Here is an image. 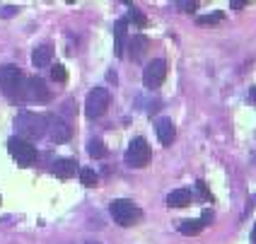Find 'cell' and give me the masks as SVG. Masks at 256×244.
I'll return each instance as SVG.
<instances>
[{
    "label": "cell",
    "instance_id": "ba28073f",
    "mask_svg": "<svg viewBox=\"0 0 256 244\" xmlns=\"http://www.w3.org/2000/svg\"><path fill=\"white\" fill-rule=\"evenodd\" d=\"M24 92H22V97L29 102H48L51 100V92H48V87L44 82L39 75H34V78H29L27 82H24Z\"/></svg>",
    "mask_w": 256,
    "mask_h": 244
},
{
    "label": "cell",
    "instance_id": "ac0fdd59",
    "mask_svg": "<svg viewBox=\"0 0 256 244\" xmlns=\"http://www.w3.org/2000/svg\"><path fill=\"white\" fill-rule=\"evenodd\" d=\"M97 182H100V176H97L94 170H90V167H82V170H80V184H85L87 188H92V186H97Z\"/></svg>",
    "mask_w": 256,
    "mask_h": 244
},
{
    "label": "cell",
    "instance_id": "44dd1931",
    "mask_svg": "<svg viewBox=\"0 0 256 244\" xmlns=\"http://www.w3.org/2000/svg\"><path fill=\"white\" fill-rule=\"evenodd\" d=\"M215 22H222V12L203 14V17H198V24H215Z\"/></svg>",
    "mask_w": 256,
    "mask_h": 244
},
{
    "label": "cell",
    "instance_id": "4fadbf2b",
    "mask_svg": "<svg viewBox=\"0 0 256 244\" xmlns=\"http://www.w3.org/2000/svg\"><path fill=\"white\" fill-rule=\"evenodd\" d=\"M75 172H78V162L75 160L63 158L54 162V174L58 179H70V176H75Z\"/></svg>",
    "mask_w": 256,
    "mask_h": 244
},
{
    "label": "cell",
    "instance_id": "6da1fadb",
    "mask_svg": "<svg viewBox=\"0 0 256 244\" xmlns=\"http://www.w3.org/2000/svg\"><path fill=\"white\" fill-rule=\"evenodd\" d=\"M14 126H17V130H20L17 138H22V140H27V143L29 140H39L44 133L48 130V116L24 112V114L17 116Z\"/></svg>",
    "mask_w": 256,
    "mask_h": 244
},
{
    "label": "cell",
    "instance_id": "603a6c76",
    "mask_svg": "<svg viewBox=\"0 0 256 244\" xmlns=\"http://www.w3.org/2000/svg\"><path fill=\"white\" fill-rule=\"evenodd\" d=\"M213 220H215L213 210H203V216H200V225H210Z\"/></svg>",
    "mask_w": 256,
    "mask_h": 244
},
{
    "label": "cell",
    "instance_id": "7c38bea8",
    "mask_svg": "<svg viewBox=\"0 0 256 244\" xmlns=\"http://www.w3.org/2000/svg\"><path fill=\"white\" fill-rule=\"evenodd\" d=\"M51 58H54V46H51V44H42V46L34 48L32 63H34V68H46V66L51 63Z\"/></svg>",
    "mask_w": 256,
    "mask_h": 244
},
{
    "label": "cell",
    "instance_id": "83f0119b",
    "mask_svg": "<svg viewBox=\"0 0 256 244\" xmlns=\"http://www.w3.org/2000/svg\"><path fill=\"white\" fill-rule=\"evenodd\" d=\"M252 242L256 244V225H254V230H252Z\"/></svg>",
    "mask_w": 256,
    "mask_h": 244
},
{
    "label": "cell",
    "instance_id": "484cf974",
    "mask_svg": "<svg viewBox=\"0 0 256 244\" xmlns=\"http://www.w3.org/2000/svg\"><path fill=\"white\" fill-rule=\"evenodd\" d=\"M244 5H246L244 0H232V2H230V8H232V10H242Z\"/></svg>",
    "mask_w": 256,
    "mask_h": 244
},
{
    "label": "cell",
    "instance_id": "8fae6325",
    "mask_svg": "<svg viewBox=\"0 0 256 244\" xmlns=\"http://www.w3.org/2000/svg\"><path fill=\"white\" fill-rule=\"evenodd\" d=\"M126 29H128V20H118L114 24V54L118 58L126 54Z\"/></svg>",
    "mask_w": 256,
    "mask_h": 244
},
{
    "label": "cell",
    "instance_id": "7a4b0ae2",
    "mask_svg": "<svg viewBox=\"0 0 256 244\" xmlns=\"http://www.w3.org/2000/svg\"><path fill=\"white\" fill-rule=\"evenodd\" d=\"M0 90L8 100H20L24 92V78L17 66H5L0 68Z\"/></svg>",
    "mask_w": 256,
    "mask_h": 244
},
{
    "label": "cell",
    "instance_id": "d6986e66",
    "mask_svg": "<svg viewBox=\"0 0 256 244\" xmlns=\"http://www.w3.org/2000/svg\"><path fill=\"white\" fill-rule=\"evenodd\" d=\"M126 20H130V22H133V24H138V27H148V17H145L138 8H130Z\"/></svg>",
    "mask_w": 256,
    "mask_h": 244
},
{
    "label": "cell",
    "instance_id": "4316f807",
    "mask_svg": "<svg viewBox=\"0 0 256 244\" xmlns=\"http://www.w3.org/2000/svg\"><path fill=\"white\" fill-rule=\"evenodd\" d=\"M249 100H252V102H254V104H256V85L252 87V90H249Z\"/></svg>",
    "mask_w": 256,
    "mask_h": 244
},
{
    "label": "cell",
    "instance_id": "52a82bcc",
    "mask_svg": "<svg viewBox=\"0 0 256 244\" xmlns=\"http://www.w3.org/2000/svg\"><path fill=\"white\" fill-rule=\"evenodd\" d=\"M164 78H167V60L155 58L142 70V85L148 87V90H157V87L164 82Z\"/></svg>",
    "mask_w": 256,
    "mask_h": 244
},
{
    "label": "cell",
    "instance_id": "d4e9b609",
    "mask_svg": "<svg viewBox=\"0 0 256 244\" xmlns=\"http://www.w3.org/2000/svg\"><path fill=\"white\" fill-rule=\"evenodd\" d=\"M182 8H184V12H194L198 8V2H182Z\"/></svg>",
    "mask_w": 256,
    "mask_h": 244
},
{
    "label": "cell",
    "instance_id": "8992f818",
    "mask_svg": "<svg viewBox=\"0 0 256 244\" xmlns=\"http://www.w3.org/2000/svg\"><path fill=\"white\" fill-rule=\"evenodd\" d=\"M150 158H152V150H150L148 140H145V138H133L126 150L128 167H138V170H140V167H145V164L150 162Z\"/></svg>",
    "mask_w": 256,
    "mask_h": 244
},
{
    "label": "cell",
    "instance_id": "2e32d148",
    "mask_svg": "<svg viewBox=\"0 0 256 244\" xmlns=\"http://www.w3.org/2000/svg\"><path fill=\"white\" fill-rule=\"evenodd\" d=\"M87 155H90V158H94V160L106 158V145L102 143L100 138H92V140L87 143Z\"/></svg>",
    "mask_w": 256,
    "mask_h": 244
},
{
    "label": "cell",
    "instance_id": "3957f363",
    "mask_svg": "<svg viewBox=\"0 0 256 244\" xmlns=\"http://www.w3.org/2000/svg\"><path fill=\"white\" fill-rule=\"evenodd\" d=\"M109 210H112V218H114L121 228H130V225H136L142 218V210L133 201H128V198H116V201H112V208H109Z\"/></svg>",
    "mask_w": 256,
    "mask_h": 244
},
{
    "label": "cell",
    "instance_id": "9c48e42d",
    "mask_svg": "<svg viewBox=\"0 0 256 244\" xmlns=\"http://www.w3.org/2000/svg\"><path fill=\"white\" fill-rule=\"evenodd\" d=\"M48 130H51V140L54 143H68L72 136V128L58 116H48Z\"/></svg>",
    "mask_w": 256,
    "mask_h": 244
},
{
    "label": "cell",
    "instance_id": "cb8c5ba5",
    "mask_svg": "<svg viewBox=\"0 0 256 244\" xmlns=\"http://www.w3.org/2000/svg\"><path fill=\"white\" fill-rule=\"evenodd\" d=\"M14 12H17V8H14V5H8V8H2V10H0L2 17H12Z\"/></svg>",
    "mask_w": 256,
    "mask_h": 244
},
{
    "label": "cell",
    "instance_id": "9a60e30c",
    "mask_svg": "<svg viewBox=\"0 0 256 244\" xmlns=\"http://www.w3.org/2000/svg\"><path fill=\"white\" fill-rule=\"evenodd\" d=\"M148 46H150V39H148V36H142V34L133 36V39H130V44H128L133 60H140V58L148 54Z\"/></svg>",
    "mask_w": 256,
    "mask_h": 244
},
{
    "label": "cell",
    "instance_id": "30bf717a",
    "mask_svg": "<svg viewBox=\"0 0 256 244\" xmlns=\"http://www.w3.org/2000/svg\"><path fill=\"white\" fill-rule=\"evenodd\" d=\"M155 133L162 145H172L176 138V126L172 124V118H160L155 124Z\"/></svg>",
    "mask_w": 256,
    "mask_h": 244
},
{
    "label": "cell",
    "instance_id": "7402d4cb",
    "mask_svg": "<svg viewBox=\"0 0 256 244\" xmlns=\"http://www.w3.org/2000/svg\"><path fill=\"white\" fill-rule=\"evenodd\" d=\"M196 188H198L200 191V196H203V198H206V201H210L213 203V194H210V191H208V186H206V182H196Z\"/></svg>",
    "mask_w": 256,
    "mask_h": 244
},
{
    "label": "cell",
    "instance_id": "5bb4252c",
    "mask_svg": "<svg viewBox=\"0 0 256 244\" xmlns=\"http://www.w3.org/2000/svg\"><path fill=\"white\" fill-rule=\"evenodd\" d=\"M191 201H194V196H191L188 188H176V191H172L167 196V206L170 208H186V206H191Z\"/></svg>",
    "mask_w": 256,
    "mask_h": 244
},
{
    "label": "cell",
    "instance_id": "f1b7e54d",
    "mask_svg": "<svg viewBox=\"0 0 256 244\" xmlns=\"http://www.w3.org/2000/svg\"><path fill=\"white\" fill-rule=\"evenodd\" d=\"M85 244H102V242H85Z\"/></svg>",
    "mask_w": 256,
    "mask_h": 244
},
{
    "label": "cell",
    "instance_id": "5b68a950",
    "mask_svg": "<svg viewBox=\"0 0 256 244\" xmlns=\"http://www.w3.org/2000/svg\"><path fill=\"white\" fill-rule=\"evenodd\" d=\"M8 152L12 155V160L20 167H29V164L36 162V148L27 140H22V138H17V136H12L8 140Z\"/></svg>",
    "mask_w": 256,
    "mask_h": 244
},
{
    "label": "cell",
    "instance_id": "e0dca14e",
    "mask_svg": "<svg viewBox=\"0 0 256 244\" xmlns=\"http://www.w3.org/2000/svg\"><path fill=\"white\" fill-rule=\"evenodd\" d=\"M200 230H203L200 220H182V222H179V232L186 234V237H194V234H198Z\"/></svg>",
    "mask_w": 256,
    "mask_h": 244
},
{
    "label": "cell",
    "instance_id": "277c9868",
    "mask_svg": "<svg viewBox=\"0 0 256 244\" xmlns=\"http://www.w3.org/2000/svg\"><path fill=\"white\" fill-rule=\"evenodd\" d=\"M109 104H112V94H109V90H104V87H94V90L87 94V100H85L87 118H100V116H104L106 114V109H109Z\"/></svg>",
    "mask_w": 256,
    "mask_h": 244
},
{
    "label": "cell",
    "instance_id": "ffe728a7",
    "mask_svg": "<svg viewBox=\"0 0 256 244\" xmlns=\"http://www.w3.org/2000/svg\"><path fill=\"white\" fill-rule=\"evenodd\" d=\"M51 78H54L56 82H66V80H68V70H66V66L56 63V66L51 68Z\"/></svg>",
    "mask_w": 256,
    "mask_h": 244
}]
</instances>
